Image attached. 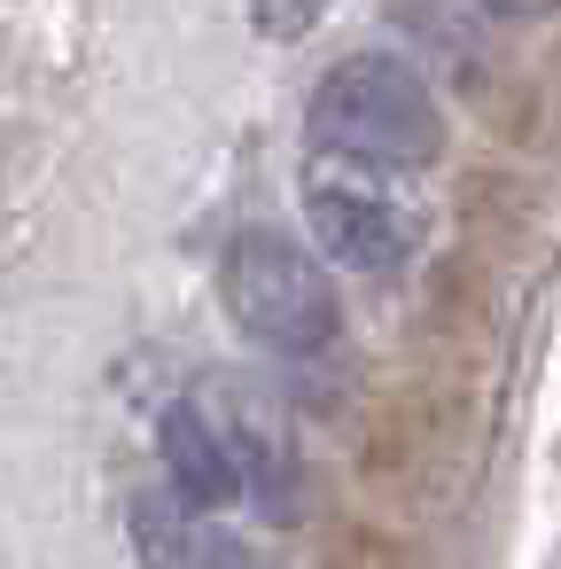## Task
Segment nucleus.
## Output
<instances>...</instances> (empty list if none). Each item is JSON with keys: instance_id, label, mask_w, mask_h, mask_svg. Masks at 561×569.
I'll use <instances>...</instances> for the list:
<instances>
[{"instance_id": "nucleus-1", "label": "nucleus", "mask_w": 561, "mask_h": 569, "mask_svg": "<svg viewBox=\"0 0 561 569\" xmlns=\"http://www.w3.org/2000/svg\"><path fill=\"white\" fill-rule=\"evenodd\" d=\"M312 141L359 164H398L421 172L444 157V110L421 87L413 63L398 56H343L312 87Z\"/></svg>"}, {"instance_id": "nucleus-3", "label": "nucleus", "mask_w": 561, "mask_h": 569, "mask_svg": "<svg viewBox=\"0 0 561 569\" xmlns=\"http://www.w3.org/2000/svg\"><path fill=\"white\" fill-rule=\"evenodd\" d=\"M133 546H141V569H273V561H258V546H242L234 530H219L203 507H188L172 491L133 499Z\"/></svg>"}, {"instance_id": "nucleus-4", "label": "nucleus", "mask_w": 561, "mask_h": 569, "mask_svg": "<svg viewBox=\"0 0 561 569\" xmlns=\"http://www.w3.org/2000/svg\"><path fill=\"white\" fill-rule=\"evenodd\" d=\"M304 219H312V242H320L335 266H351V273H390V266L405 258L398 211H390L382 196L351 188V180H312Z\"/></svg>"}, {"instance_id": "nucleus-5", "label": "nucleus", "mask_w": 561, "mask_h": 569, "mask_svg": "<svg viewBox=\"0 0 561 569\" xmlns=\"http://www.w3.org/2000/svg\"><path fill=\"white\" fill-rule=\"evenodd\" d=\"M157 445H164V476H172V499H188V507H227L234 491H242V468H234V445H227V429L196 406V398H180V406H164V421H157Z\"/></svg>"}, {"instance_id": "nucleus-2", "label": "nucleus", "mask_w": 561, "mask_h": 569, "mask_svg": "<svg viewBox=\"0 0 561 569\" xmlns=\"http://www.w3.org/2000/svg\"><path fill=\"white\" fill-rule=\"evenodd\" d=\"M219 289H227L234 328H242L250 343L281 351V359H312V351H328L335 328H343L335 281L320 273V258H312L304 242L273 234V227H250V234L227 242Z\"/></svg>"}, {"instance_id": "nucleus-6", "label": "nucleus", "mask_w": 561, "mask_h": 569, "mask_svg": "<svg viewBox=\"0 0 561 569\" xmlns=\"http://www.w3.org/2000/svg\"><path fill=\"white\" fill-rule=\"evenodd\" d=\"M475 9H491V17H545L553 0H475Z\"/></svg>"}]
</instances>
